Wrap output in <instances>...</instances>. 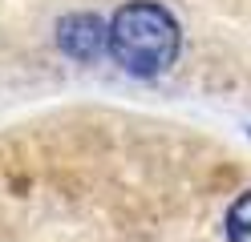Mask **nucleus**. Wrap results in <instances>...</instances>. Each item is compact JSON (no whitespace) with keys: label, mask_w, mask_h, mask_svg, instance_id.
Returning <instances> with one entry per match:
<instances>
[{"label":"nucleus","mask_w":251,"mask_h":242,"mask_svg":"<svg viewBox=\"0 0 251 242\" xmlns=\"http://www.w3.org/2000/svg\"><path fill=\"white\" fill-rule=\"evenodd\" d=\"M182 28L158 0H126L109 21V57L130 77H162L178 61Z\"/></svg>","instance_id":"1"},{"label":"nucleus","mask_w":251,"mask_h":242,"mask_svg":"<svg viewBox=\"0 0 251 242\" xmlns=\"http://www.w3.org/2000/svg\"><path fill=\"white\" fill-rule=\"evenodd\" d=\"M57 48L73 61H98L109 53V21L98 12H69L57 21Z\"/></svg>","instance_id":"2"},{"label":"nucleus","mask_w":251,"mask_h":242,"mask_svg":"<svg viewBox=\"0 0 251 242\" xmlns=\"http://www.w3.org/2000/svg\"><path fill=\"white\" fill-rule=\"evenodd\" d=\"M223 230H227V242H251V190L227 206Z\"/></svg>","instance_id":"3"},{"label":"nucleus","mask_w":251,"mask_h":242,"mask_svg":"<svg viewBox=\"0 0 251 242\" xmlns=\"http://www.w3.org/2000/svg\"><path fill=\"white\" fill-rule=\"evenodd\" d=\"M247 133H251V129H247Z\"/></svg>","instance_id":"4"}]
</instances>
